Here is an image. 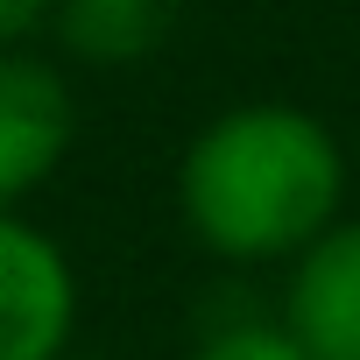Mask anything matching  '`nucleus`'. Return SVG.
Returning <instances> with one entry per match:
<instances>
[{"instance_id": "8", "label": "nucleus", "mask_w": 360, "mask_h": 360, "mask_svg": "<svg viewBox=\"0 0 360 360\" xmlns=\"http://www.w3.org/2000/svg\"><path fill=\"white\" fill-rule=\"evenodd\" d=\"M64 360H85V353H64Z\"/></svg>"}, {"instance_id": "3", "label": "nucleus", "mask_w": 360, "mask_h": 360, "mask_svg": "<svg viewBox=\"0 0 360 360\" xmlns=\"http://www.w3.org/2000/svg\"><path fill=\"white\" fill-rule=\"evenodd\" d=\"M71 85L36 50H0V212H22L71 155Z\"/></svg>"}, {"instance_id": "1", "label": "nucleus", "mask_w": 360, "mask_h": 360, "mask_svg": "<svg viewBox=\"0 0 360 360\" xmlns=\"http://www.w3.org/2000/svg\"><path fill=\"white\" fill-rule=\"evenodd\" d=\"M176 212L212 262H297L325 226L346 219V148L311 106H226L184 141Z\"/></svg>"}, {"instance_id": "6", "label": "nucleus", "mask_w": 360, "mask_h": 360, "mask_svg": "<svg viewBox=\"0 0 360 360\" xmlns=\"http://www.w3.org/2000/svg\"><path fill=\"white\" fill-rule=\"evenodd\" d=\"M191 360H311V353L283 332V318H226L191 346Z\"/></svg>"}, {"instance_id": "2", "label": "nucleus", "mask_w": 360, "mask_h": 360, "mask_svg": "<svg viewBox=\"0 0 360 360\" xmlns=\"http://www.w3.org/2000/svg\"><path fill=\"white\" fill-rule=\"evenodd\" d=\"M78 339V269L57 233L0 212V360H64Z\"/></svg>"}, {"instance_id": "5", "label": "nucleus", "mask_w": 360, "mask_h": 360, "mask_svg": "<svg viewBox=\"0 0 360 360\" xmlns=\"http://www.w3.org/2000/svg\"><path fill=\"white\" fill-rule=\"evenodd\" d=\"M184 0H57L50 36L64 43V57L92 64V71H120L155 57L176 36Z\"/></svg>"}, {"instance_id": "4", "label": "nucleus", "mask_w": 360, "mask_h": 360, "mask_svg": "<svg viewBox=\"0 0 360 360\" xmlns=\"http://www.w3.org/2000/svg\"><path fill=\"white\" fill-rule=\"evenodd\" d=\"M276 318L311 360H360V212L325 226L290 262Z\"/></svg>"}, {"instance_id": "7", "label": "nucleus", "mask_w": 360, "mask_h": 360, "mask_svg": "<svg viewBox=\"0 0 360 360\" xmlns=\"http://www.w3.org/2000/svg\"><path fill=\"white\" fill-rule=\"evenodd\" d=\"M57 15V0H0V50H29Z\"/></svg>"}]
</instances>
